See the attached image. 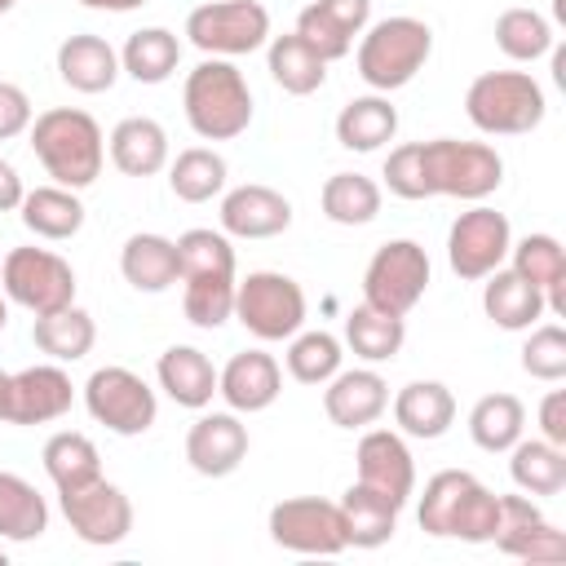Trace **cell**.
I'll return each mask as SVG.
<instances>
[{
  "instance_id": "cell-1",
  "label": "cell",
  "mask_w": 566,
  "mask_h": 566,
  "mask_svg": "<svg viewBox=\"0 0 566 566\" xmlns=\"http://www.w3.org/2000/svg\"><path fill=\"white\" fill-rule=\"evenodd\" d=\"M420 531L438 539H464V544H491L500 531V495L482 486L464 469H442L424 482L420 495Z\"/></svg>"
},
{
  "instance_id": "cell-2",
  "label": "cell",
  "mask_w": 566,
  "mask_h": 566,
  "mask_svg": "<svg viewBox=\"0 0 566 566\" xmlns=\"http://www.w3.org/2000/svg\"><path fill=\"white\" fill-rule=\"evenodd\" d=\"M31 150L44 164V172L66 186V190H84L102 177L106 164V137L97 128V119L88 111L75 106H53L44 115L31 119Z\"/></svg>"
},
{
  "instance_id": "cell-3",
  "label": "cell",
  "mask_w": 566,
  "mask_h": 566,
  "mask_svg": "<svg viewBox=\"0 0 566 566\" xmlns=\"http://www.w3.org/2000/svg\"><path fill=\"white\" fill-rule=\"evenodd\" d=\"M186 124L203 142H234L252 124V88L230 57H203L181 88Z\"/></svg>"
},
{
  "instance_id": "cell-4",
  "label": "cell",
  "mask_w": 566,
  "mask_h": 566,
  "mask_svg": "<svg viewBox=\"0 0 566 566\" xmlns=\"http://www.w3.org/2000/svg\"><path fill=\"white\" fill-rule=\"evenodd\" d=\"M433 53V31L429 22L411 18V13H394L380 18L363 31L358 40V75L371 93H394L402 84H411L424 62Z\"/></svg>"
},
{
  "instance_id": "cell-5",
  "label": "cell",
  "mask_w": 566,
  "mask_h": 566,
  "mask_svg": "<svg viewBox=\"0 0 566 566\" xmlns=\"http://www.w3.org/2000/svg\"><path fill=\"white\" fill-rule=\"evenodd\" d=\"M544 88L531 71H482L464 93V115L486 137H517L544 124Z\"/></svg>"
},
{
  "instance_id": "cell-6",
  "label": "cell",
  "mask_w": 566,
  "mask_h": 566,
  "mask_svg": "<svg viewBox=\"0 0 566 566\" xmlns=\"http://www.w3.org/2000/svg\"><path fill=\"white\" fill-rule=\"evenodd\" d=\"M424 181H429V195H451V199L482 203L486 195L500 190L504 159L486 142L433 137V142H424Z\"/></svg>"
},
{
  "instance_id": "cell-7",
  "label": "cell",
  "mask_w": 566,
  "mask_h": 566,
  "mask_svg": "<svg viewBox=\"0 0 566 566\" xmlns=\"http://www.w3.org/2000/svg\"><path fill=\"white\" fill-rule=\"evenodd\" d=\"M234 318L256 340H292L305 323V292L292 274L252 270L248 279H234Z\"/></svg>"
},
{
  "instance_id": "cell-8",
  "label": "cell",
  "mask_w": 566,
  "mask_h": 566,
  "mask_svg": "<svg viewBox=\"0 0 566 566\" xmlns=\"http://www.w3.org/2000/svg\"><path fill=\"white\" fill-rule=\"evenodd\" d=\"M429 274H433L429 252L416 239H389V243H380L371 252V261L363 270V301L402 318L424 296Z\"/></svg>"
},
{
  "instance_id": "cell-9",
  "label": "cell",
  "mask_w": 566,
  "mask_h": 566,
  "mask_svg": "<svg viewBox=\"0 0 566 566\" xmlns=\"http://www.w3.org/2000/svg\"><path fill=\"white\" fill-rule=\"evenodd\" d=\"M186 40L208 57H243L270 40V13L256 0H212L190 9Z\"/></svg>"
},
{
  "instance_id": "cell-10",
  "label": "cell",
  "mask_w": 566,
  "mask_h": 566,
  "mask_svg": "<svg viewBox=\"0 0 566 566\" xmlns=\"http://www.w3.org/2000/svg\"><path fill=\"white\" fill-rule=\"evenodd\" d=\"M84 407L102 429H111L119 438L146 433L155 424V416H159L155 389L128 367H97L84 380Z\"/></svg>"
},
{
  "instance_id": "cell-11",
  "label": "cell",
  "mask_w": 566,
  "mask_h": 566,
  "mask_svg": "<svg viewBox=\"0 0 566 566\" xmlns=\"http://www.w3.org/2000/svg\"><path fill=\"white\" fill-rule=\"evenodd\" d=\"M4 296L31 314H53L75 301V270L49 248H13L0 261Z\"/></svg>"
},
{
  "instance_id": "cell-12",
  "label": "cell",
  "mask_w": 566,
  "mask_h": 566,
  "mask_svg": "<svg viewBox=\"0 0 566 566\" xmlns=\"http://www.w3.org/2000/svg\"><path fill=\"white\" fill-rule=\"evenodd\" d=\"M270 539L301 557H336L345 553V526L340 509L318 495H292L270 509Z\"/></svg>"
},
{
  "instance_id": "cell-13",
  "label": "cell",
  "mask_w": 566,
  "mask_h": 566,
  "mask_svg": "<svg viewBox=\"0 0 566 566\" xmlns=\"http://www.w3.org/2000/svg\"><path fill=\"white\" fill-rule=\"evenodd\" d=\"M509 248H513V230H509V217L478 203L469 212H460L447 230V265L464 279V283H478L486 279L491 270H500L509 261Z\"/></svg>"
},
{
  "instance_id": "cell-14",
  "label": "cell",
  "mask_w": 566,
  "mask_h": 566,
  "mask_svg": "<svg viewBox=\"0 0 566 566\" xmlns=\"http://www.w3.org/2000/svg\"><path fill=\"white\" fill-rule=\"evenodd\" d=\"M57 500H62L66 526H71L84 544H93V548H111V544L128 539V531H133V504H128V495H124L115 482H106V478H97V482H88V486H80V491H62Z\"/></svg>"
},
{
  "instance_id": "cell-15",
  "label": "cell",
  "mask_w": 566,
  "mask_h": 566,
  "mask_svg": "<svg viewBox=\"0 0 566 566\" xmlns=\"http://www.w3.org/2000/svg\"><path fill=\"white\" fill-rule=\"evenodd\" d=\"M491 544L531 566L566 562V535L539 513V504L531 495H500V531Z\"/></svg>"
},
{
  "instance_id": "cell-16",
  "label": "cell",
  "mask_w": 566,
  "mask_h": 566,
  "mask_svg": "<svg viewBox=\"0 0 566 566\" xmlns=\"http://www.w3.org/2000/svg\"><path fill=\"white\" fill-rule=\"evenodd\" d=\"M75 402V385L57 363H35L9 376V420L4 424H49Z\"/></svg>"
},
{
  "instance_id": "cell-17",
  "label": "cell",
  "mask_w": 566,
  "mask_h": 566,
  "mask_svg": "<svg viewBox=\"0 0 566 566\" xmlns=\"http://www.w3.org/2000/svg\"><path fill=\"white\" fill-rule=\"evenodd\" d=\"M371 22V0H314L296 18V35L323 57L336 62L354 49V40Z\"/></svg>"
},
{
  "instance_id": "cell-18",
  "label": "cell",
  "mask_w": 566,
  "mask_h": 566,
  "mask_svg": "<svg viewBox=\"0 0 566 566\" xmlns=\"http://www.w3.org/2000/svg\"><path fill=\"white\" fill-rule=\"evenodd\" d=\"M248 455V424L239 411H208L186 433V460L203 478H230Z\"/></svg>"
},
{
  "instance_id": "cell-19",
  "label": "cell",
  "mask_w": 566,
  "mask_h": 566,
  "mask_svg": "<svg viewBox=\"0 0 566 566\" xmlns=\"http://www.w3.org/2000/svg\"><path fill=\"white\" fill-rule=\"evenodd\" d=\"M358 482H367L371 491L389 495L398 509L411 500L416 491V460L407 451V442L394 429H367L358 438Z\"/></svg>"
},
{
  "instance_id": "cell-20",
  "label": "cell",
  "mask_w": 566,
  "mask_h": 566,
  "mask_svg": "<svg viewBox=\"0 0 566 566\" xmlns=\"http://www.w3.org/2000/svg\"><path fill=\"white\" fill-rule=\"evenodd\" d=\"M385 407H389V385L371 367L336 371L323 389V411L336 429H367L385 416Z\"/></svg>"
},
{
  "instance_id": "cell-21",
  "label": "cell",
  "mask_w": 566,
  "mask_h": 566,
  "mask_svg": "<svg viewBox=\"0 0 566 566\" xmlns=\"http://www.w3.org/2000/svg\"><path fill=\"white\" fill-rule=\"evenodd\" d=\"M292 226V203L270 186H234L221 199V234L234 239H274Z\"/></svg>"
},
{
  "instance_id": "cell-22",
  "label": "cell",
  "mask_w": 566,
  "mask_h": 566,
  "mask_svg": "<svg viewBox=\"0 0 566 566\" xmlns=\"http://www.w3.org/2000/svg\"><path fill=\"white\" fill-rule=\"evenodd\" d=\"M217 394L226 398L230 411L252 416L274 407V398L283 394V371L265 349H243L217 371Z\"/></svg>"
},
{
  "instance_id": "cell-23",
  "label": "cell",
  "mask_w": 566,
  "mask_h": 566,
  "mask_svg": "<svg viewBox=\"0 0 566 566\" xmlns=\"http://www.w3.org/2000/svg\"><path fill=\"white\" fill-rule=\"evenodd\" d=\"M482 310H486V318L495 323V327H504V332H526V327H535L539 318H544V310H548V301H544V292L535 287V283H526L517 270H491L486 274V283H482Z\"/></svg>"
},
{
  "instance_id": "cell-24",
  "label": "cell",
  "mask_w": 566,
  "mask_h": 566,
  "mask_svg": "<svg viewBox=\"0 0 566 566\" xmlns=\"http://www.w3.org/2000/svg\"><path fill=\"white\" fill-rule=\"evenodd\" d=\"M155 376H159V389H164L177 407H190V411L208 407L212 394H217V367H212V358H208L203 349H195V345H168V349L159 354V363H155Z\"/></svg>"
},
{
  "instance_id": "cell-25",
  "label": "cell",
  "mask_w": 566,
  "mask_h": 566,
  "mask_svg": "<svg viewBox=\"0 0 566 566\" xmlns=\"http://www.w3.org/2000/svg\"><path fill=\"white\" fill-rule=\"evenodd\" d=\"M57 75L75 93H106L119 80V53L102 35H66L57 44Z\"/></svg>"
},
{
  "instance_id": "cell-26",
  "label": "cell",
  "mask_w": 566,
  "mask_h": 566,
  "mask_svg": "<svg viewBox=\"0 0 566 566\" xmlns=\"http://www.w3.org/2000/svg\"><path fill=\"white\" fill-rule=\"evenodd\" d=\"M394 133H398V106L389 102V93L349 97L336 115V142L345 150H358V155L380 150L385 142H394Z\"/></svg>"
},
{
  "instance_id": "cell-27",
  "label": "cell",
  "mask_w": 566,
  "mask_h": 566,
  "mask_svg": "<svg viewBox=\"0 0 566 566\" xmlns=\"http://www.w3.org/2000/svg\"><path fill=\"white\" fill-rule=\"evenodd\" d=\"M111 164L124 177H155L168 164V133L150 115H128L111 128Z\"/></svg>"
},
{
  "instance_id": "cell-28",
  "label": "cell",
  "mask_w": 566,
  "mask_h": 566,
  "mask_svg": "<svg viewBox=\"0 0 566 566\" xmlns=\"http://www.w3.org/2000/svg\"><path fill=\"white\" fill-rule=\"evenodd\" d=\"M394 420H398V429H402L407 438L433 442V438H442V433L451 429V420H455V398H451V389H447L442 380H411V385H402L398 398H394Z\"/></svg>"
},
{
  "instance_id": "cell-29",
  "label": "cell",
  "mask_w": 566,
  "mask_h": 566,
  "mask_svg": "<svg viewBox=\"0 0 566 566\" xmlns=\"http://www.w3.org/2000/svg\"><path fill=\"white\" fill-rule=\"evenodd\" d=\"M340 526H345V544L354 548H380L394 539L398 531V504L380 491H371L367 482H354L340 495Z\"/></svg>"
},
{
  "instance_id": "cell-30",
  "label": "cell",
  "mask_w": 566,
  "mask_h": 566,
  "mask_svg": "<svg viewBox=\"0 0 566 566\" xmlns=\"http://www.w3.org/2000/svg\"><path fill=\"white\" fill-rule=\"evenodd\" d=\"M119 274L137 292H168L181 270H177V239L164 234H128L119 248Z\"/></svg>"
},
{
  "instance_id": "cell-31",
  "label": "cell",
  "mask_w": 566,
  "mask_h": 566,
  "mask_svg": "<svg viewBox=\"0 0 566 566\" xmlns=\"http://www.w3.org/2000/svg\"><path fill=\"white\" fill-rule=\"evenodd\" d=\"M509 261H513L509 270H517L526 283H535L544 292V301H548L553 314H566V292H562V283H566V252H562V243L553 234H526V239H517L509 248Z\"/></svg>"
},
{
  "instance_id": "cell-32",
  "label": "cell",
  "mask_w": 566,
  "mask_h": 566,
  "mask_svg": "<svg viewBox=\"0 0 566 566\" xmlns=\"http://www.w3.org/2000/svg\"><path fill=\"white\" fill-rule=\"evenodd\" d=\"M18 212H22V226H27L31 234L53 239V243L80 234V226H84V203H80V195L66 190V186H57V181L27 190L22 203H18Z\"/></svg>"
},
{
  "instance_id": "cell-33",
  "label": "cell",
  "mask_w": 566,
  "mask_h": 566,
  "mask_svg": "<svg viewBox=\"0 0 566 566\" xmlns=\"http://www.w3.org/2000/svg\"><path fill=\"white\" fill-rule=\"evenodd\" d=\"M31 340H35V349L49 354L53 363H75V358H84V354L93 349L97 327H93V314L71 301V305H62V310H53V314H35Z\"/></svg>"
},
{
  "instance_id": "cell-34",
  "label": "cell",
  "mask_w": 566,
  "mask_h": 566,
  "mask_svg": "<svg viewBox=\"0 0 566 566\" xmlns=\"http://www.w3.org/2000/svg\"><path fill=\"white\" fill-rule=\"evenodd\" d=\"M509 473L522 495H562L566 491V447L544 438H517L509 447Z\"/></svg>"
},
{
  "instance_id": "cell-35",
  "label": "cell",
  "mask_w": 566,
  "mask_h": 566,
  "mask_svg": "<svg viewBox=\"0 0 566 566\" xmlns=\"http://www.w3.org/2000/svg\"><path fill=\"white\" fill-rule=\"evenodd\" d=\"M270 49H265V66H270V80L283 88V93H292V97H305V93H314V88H323V80H327V62L296 35V31H287V35H274V40H265Z\"/></svg>"
},
{
  "instance_id": "cell-36",
  "label": "cell",
  "mask_w": 566,
  "mask_h": 566,
  "mask_svg": "<svg viewBox=\"0 0 566 566\" xmlns=\"http://www.w3.org/2000/svg\"><path fill=\"white\" fill-rule=\"evenodd\" d=\"M402 340H407V327H402L398 314H385V310H376L367 301L345 314V345L363 363H389V358H398Z\"/></svg>"
},
{
  "instance_id": "cell-37",
  "label": "cell",
  "mask_w": 566,
  "mask_h": 566,
  "mask_svg": "<svg viewBox=\"0 0 566 566\" xmlns=\"http://www.w3.org/2000/svg\"><path fill=\"white\" fill-rule=\"evenodd\" d=\"M44 473H49V482L57 486V495L62 491H80V486H88V482H97L102 478V455H97V447H93V438H84V433H75V429H62V433H53L49 442H44Z\"/></svg>"
},
{
  "instance_id": "cell-38",
  "label": "cell",
  "mask_w": 566,
  "mask_h": 566,
  "mask_svg": "<svg viewBox=\"0 0 566 566\" xmlns=\"http://www.w3.org/2000/svg\"><path fill=\"white\" fill-rule=\"evenodd\" d=\"M181 62V40L168 27H142L119 49V71H128L137 84H164Z\"/></svg>"
},
{
  "instance_id": "cell-39",
  "label": "cell",
  "mask_w": 566,
  "mask_h": 566,
  "mask_svg": "<svg viewBox=\"0 0 566 566\" xmlns=\"http://www.w3.org/2000/svg\"><path fill=\"white\" fill-rule=\"evenodd\" d=\"M49 531V504L44 495L18 478V473H0V539L13 544H31Z\"/></svg>"
},
{
  "instance_id": "cell-40",
  "label": "cell",
  "mask_w": 566,
  "mask_h": 566,
  "mask_svg": "<svg viewBox=\"0 0 566 566\" xmlns=\"http://www.w3.org/2000/svg\"><path fill=\"white\" fill-rule=\"evenodd\" d=\"M522 429H526V407H522V398H513V394H486V398H478L473 411H469V438H473L482 451H491V455L509 451V447L522 438Z\"/></svg>"
},
{
  "instance_id": "cell-41",
  "label": "cell",
  "mask_w": 566,
  "mask_h": 566,
  "mask_svg": "<svg viewBox=\"0 0 566 566\" xmlns=\"http://www.w3.org/2000/svg\"><path fill=\"white\" fill-rule=\"evenodd\" d=\"M323 217L336 226H367L380 212V186L363 172H332L318 190Z\"/></svg>"
},
{
  "instance_id": "cell-42",
  "label": "cell",
  "mask_w": 566,
  "mask_h": 566,
  "mask_svg": "<svg viewBox=\"0 0 566 566\" xmlns=\"http://www.w3.org/2000/svg\"><path fill=\"white\" fill-rule=\"evenodd\" d=\"M168 186L181 203H208L212 195L226 190V159L208 146H190L172 159L168 168Z\"/></svg>"
},
{
  "instance_id": "cell-43",
  "label": "cell",
  "mask_w": 566,
  "mask_h": 566,
  "mask_svg": "<svg viewBox=\"0 0 566 566\" xmlns=\"http://www.w3.org/2000/svg\"><path fill=\"white\" fill-rule=\"evenodd\" d=\"M495 44L513 62H535L553 53V22L535 9H504L495 18Z\"/></svg>"
},
{
  "instance_id": "cell-44",
  "label": "cell",
  "mask_w": 566,
  "mask_h": 566,
  "mask_svg": "<svg viewBox=\"0 0 566 566\" xmlns=\"http://www.w3.org/2000/svg\"><path fill=\"white\" fill-rule=\"evenodd\" d=\"M345 345L332 332H296L287 345V376L301 385H327L340 371Z\"/></svg>"
},
{
  "instance_id": "cell-45",
  "label": "cell",
  "mask_w": 566,
  "mask_h": 566,
  "mask_svg": "<svg viewBox=\"0 0 566 566\" xmlns=\"http://www.w3.org/2000/svg\"><path fill=\"white\" fill-rule=\"evenodd\" d=\"M181 283H186L181 310L195 327L212 332L226 318H234V274H195V279H181Z\"/></svg>"
},
{
  "instance_id": "cell-46",
  "label": "cell",
  "mask_w": 566,
  "mask_h": 566,
  "mask_svg": "<svg viewBox=\"0 0 566 566\" xmlns=\"http://www.w3.org/2000/svg\"><path fill=\"white\" fill-rule=\"evenodd\" d=\"M177 270L181 279H195V274H234V248L221 230H186L177 239Z\"/></svg>"
},
{
  "instance_id": "cell-47",
  "label": "cell",
  "mask_w": 566,
  "mask_h": 566,
  "mask_svg": "<svg viewBox=\"0 0 566 566\" xmlns=\"http://www.w3.org/2000/svg\"><path fill=\"white\" fill-rule=\"evenodd\" d=\"M526 345H522V371L535 380L557 385L566 376V332L557 323H535L526 327Z\"/></svg>"
},
{
  "instance_id": "cell-48",
  "label": "cell",
  "mask_w": 566,
  "mask_h": 566,
  "mask_svg": "<svg viewBox=\"0 0 566 566\" xmlns=\"http://www.w3.org/2000/svg\"><path fill=\"white\" fill-rule=\"evenodd\" d=\"M385 186L398 199H429V181H424V142H402L385 155Z\"/></svg>"
},
{
  "instance_id": "cell-49",
  "label": "cell",
  "mask_w": 566,
  "mask_h": 566,
  "mask_svg": "<svg viewBox=\"0 0 566 566\" xmlns=\"http://www.w3.org/2000/svg\"><path fill=\"white\" fill-rule=\"evenodd\" d=\"M27 128H31V97H27L18 84L0 80V142L18 137V133H27Z\"/></svg>"
},
{
  "instance_id": "cell-50",
  "label": "cell",
  "mask_w": 566,
  "mask_h": 566,
  "mask_svg": "<svg viewBox=\"0 0 566 566\" xmlns=\"http://www.w3.org/2000/svg\"><path fill=\"white\" fill-rule=\"evenodd\" d=\"M539 433L553 447H566V389H548L539 402Z\"/></svg>"
},
{
  "instance_id": "cell-51",
  "label": "cell",
  "mask_w": 566,
  "mask_h": 566,
  "mask_svg": "<svg viewBox=\"0 0 566 566\" xmlns=\"http://www.w3.org/2000/svg\"><path fill=\"white\" fill-rule=\"evenodd\" d=\"M22 195H27V186H22V177H18V168L0 155V212H13L18 203H22Z\"/></svg>"
},
{
  "instance_id": "cell-52",
  "label": "cell",
  "mask_w": 566,
  "mask_h": 566,
  "mask_svg": "<svg viewBox=\"0 0 566 566\" xmlns=\"http://www.w3.org/2000/svg\"><path fill=\"white\" fill-rule=\"evenodd\" d=\"M84 9H106V13H133V9H142L146 0H80Z\"/></svg>"
},
{
  "instance_id": "cell-53",
  "label": "cell",
  "mask_w": 566,
  "mask_h": 566,
  "mask_svg": "<svg viewBox=\"0 0 566 566\" xmlns=\"http://www.w3.org/2000/svg\"><path fill=\"white\" fill-rule=\"evenodd\" d=\"M0 420H9V371H0Z\"/></svg>"
},
{
  "instance_id": "cell-54",
  "label": "cell",
  "mask_w": 566,
  "mask_h": 566,
  "mask_svg": "<svg viewBox=\"0 0 566 566\" xmlns=\"http://www.w3.org/2000/svg\"><path fill=\"white\" fill-rule=\"evenodd\" d=\"M4 323H9V305H4V296H0V332H4Z\"/></svg>"
},
{
  "instance_id": "cell-55",
  "label": "cell",
  "mask_w": 566,
  "mask_h": 566,
  "mask_svg": "<svg viewBox=\"0 0 566 566\" xmlns=\"http://www.w3.org/2000/svg\"><path fill=\"white\" fill-rule=\"evenodd\" d=\"M13 4H18V0H0V13H9V9H13Z\"/></svg>"
},
{
  "instance_id": "cell-56",
  "label": "cell",
  "mask_w": 566,
  "mask_h": 566,
  "mask_svg": "<svg viewBox=\"0 0 566 566\" xmlns=\"http://www.w3.org/2000/svg\"><path fill=\"white\" fill-rule=\"evenodd\" d=\"M0 566H4V548H0Z\"/></svg>"
}]
</instances>
